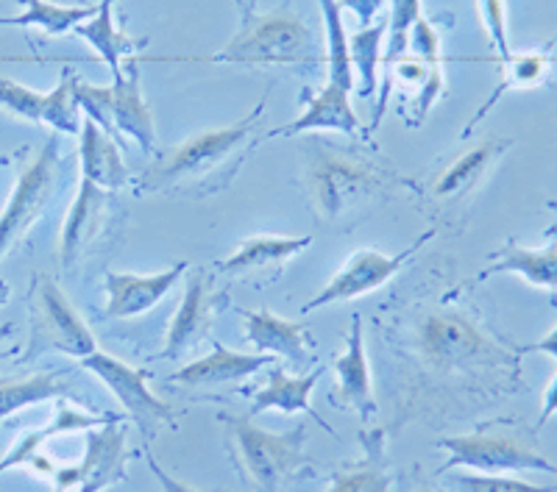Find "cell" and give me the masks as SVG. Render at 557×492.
I'll return each instance as SVG.
<instances>
[{"label":"cell","mask_w":557,"mask_h":492,"mask_svg":"<svg viewBox=\"0 0 557 492\" xmlns=\"http://www.w3.org/2000/svg\"><path fill=\"white\" fill-rule=\"evenodd\" d=\"M268 96L262 98L251 114L243 121L223 128L193 134L173 151L157 156L137 181V195H157V192H173V195H212L226 190L232 178L240 173L248 153L260 146L262 114H265Z\"/></svg>","instance_id":"cell-1"},{"label":"cell","mask_w":557,"mask_h":492,"mask_svg":"<svg viewBox=\"0 0 557 492\" xmlns=\"http://www.w3.org/2000/svg\"><path fill=\"white\" fill-rule=\"evenodd\" d=\"M305 192L321 223L335 226L368 203L393 190H410L412 184L360 148L341 146L332 139L310 137L301 148Z\"/></svg>","instance_id":"cell-2"},{"label":"cell","mask_w":557,"mask_h":492,"mask_svg":"<svg viewBox=\"0 0 557 492\" xmlns=\"http://www.w3.org/2000/svg\"><path fill=\"white\" fill-rule=\"evenodd\" d=\"M412 348L426 370L437 376H485L510 373L519 379V348L505 345L482 326V320L460 306L437 303L416 320Z\"/></svg>","instance_id":"cell-3"},{"label":"cell","mask_w":557,"mask_h":492,"mask_svg":"<svg viewBox=\"0 0 557 492\" xmlns=\"http://www.w3.org/2000/svg\"><path fill=\"white\" fill-rule=\"evenodd\" d=\"M240 28L212 56L182 59V62L240 64V67H287L293 73L315 76L323 64L315 31L293 7L262 12L257 0H237Z\"/></svg>","instance_id":"cell-4"},{"label":"cell","mask_w":557,"mask_h":492,"mask_svg":"<svg viewBox=\"0 0 557 492\" xmlns=\"http://www.w3.org/2000/svg\"><path fill=\"white\" fill-rule=\"evenodd\" d=\"M228 434V451L240 470L243 481L253 492H278L285 487L287 479L301 474L310 459L305 454L307 445V424H296L285 434H273V431L253 426V417L218 415Z\"/></svg>","instance_id":"cell-5"},{"label":"cell","mask_w":557,"mask_h":492,"mask_svg":"<svg viewBox=\"0 0 557 492\" xmlns=\"http://www.w3.org/2000/svg\"><path fill=\"white\" fill-rule=\"evenodd\" d=\"M437 445L449 454L441 474H449L455 467H469V470H480L485 476L521 474V470L557 476L555 462L541 454L535 431L513 424V420L482 424L469 434L444 437V440H437Z\"/></svg>","instance_id":"cell-6"},{"label":"cell","mask_w":557,"mask_h":492,"mask_svg":"<svg viewBox=\"0 0 557 492\" xmlns=\"http://www.w3.org/2000/svg\"><path fill=\"white\" fill-rule=\"evenodd\" d=\"M28 310H32V335L23 359H34L48 351L84 359L98 351L96 335L89 331L87 323L73 310V303L51 276H34Z\"/></svg>","instance_id":"cell-7"},{"label":"cell","mask_w":557,"mask_h":492,"mask_svg":"<svg viewBox=\"0 0 557 492\" xmlns=\"http://www.w3.org/2000/svg\"><path fill=\"white\" fill-rule=\"evenodd\" d=\"M59 134H51L42 151L20 171L14 192L0 215V260L17 245L42 217L45 206L51 203L59 184Z\"/></svg>","instance_id":"cell-8"},{"label":"cell","mask_w":557,"mask_h":492,"mask_svg":"<svg viewBox=\"0 0 557 492\" xmlns=\"http://www.w3.org/2000/svg\"><path fill=\"white\" fill-rule=\"evenodd\" d=\"M78 362H82L84 370L96 373L101 384L117 398V404L126 409L128 420L139 429L146 449L151 445L162 426L176 424V412L151 390L146 370H137V367L114 359L109 354H101V351L84 356Z\"/></svg>","instance_id":"cell-9"},{"label":"cell","mask_w":557,"mask_h":492,"mask_svg":"<svg viewBox=\"0 0 557 492\" xmlns=\"http://www.w3.org/2000/svg\"><path fill=\"white\" fill-rule=\"evenodd\" d=\"M128 451V426L123 420L87 429V449L78 465L53 467V490L67 492H101L107 487L126 479V465L132 459Z\"/></svg>","instance_id":"cell-10"},{"label":"cell","mask_w":557,"mask_h":492,"mask_svg":"<svg viewBox=\"0 0 557 492\" xmlns=\"http://www.w3.org/2000/svg\"><path fill=\"white\" fill-rule=\"evenodd\" d=\"M435 234L437 228H430V231L421 234L412 245H407L405 251L399 253H393V256H387V253H380V251H357L355 256H351V260L335 273V278H332L330 285L323 287L310 303L301 306V315H310V312L323 310V306H332V303H341V301H351V298L368 295V292L385 287L387 281H391L401 267H405V262L410 260V256H416L418 248H424Z\"/></svg>","instance_id":"cell-11"},{"label":"cell","mask_w":557,"mask_h":492,"mask_svg":"<svg viewBox=\"0 0 557 492\" xmlns=\"http://www.w3.org/2000/svg\"><path fill=\"white\" fill-rule=\"evenodd\" d=\"M226 306V292H218L209 285V276L198 267L187 273L182 303L168 328V342L162 351V359H182L187 351L201 345L215 326L218 315Z\"/></svg>","instance_id":"cell-12"},{"label":"cell","mask_w":557,"mask_h":492,"mask_svg":"<svg viewBox=\"0 0 557 492\" xmlns=\"http://www.w3.org/2000/svg\"><path fill=\"white\" fill-rule=\"evenodd\" d=\"M114 215V198L112 192L101 190L96 184L82 178V190L76 201L70 206L67 220L62 228V248H59V260L64 270H73L78 262L87 256L92 248L101 242L107 228L112 226Z\"/></svg>","instance_id":"cell-13"},{"label":"cell","mask_w":557,"mask_h":492,"mask_svg":"<svg viewBox=\"0 0 557 492\" xmlns=\"http://www.w3.org/2000/svg\"><path fill=\"white\" fill-rule=\"evenodd\" d=\"M187 270H190L187 262H178L171 270L153 273V276H132V273L107 270L103 273V287H107L103 317L123 320V317H139L143 312L153 310Z\"/></svg>","instance_id":"cell-14"},{"label":"cell","mask_w":557,"mask_h":492,"mask_svg":"<svg viewBox=\"0 0 557 492\" xmlns=\"http://www.w3.org/2000/svg\"><path fill=\"white\" fill-rule=\"evenodd\" d=\"M301 103H305V112L298 114L296 121L287 123L282 128H273L262 139L273 137H301V134L310 131H341L346 137H357L362 131L360 117L348 103V89L337 87V84L326 81V87L312 96L310 89L301 92Z\"/></svg>","instance_id":"cell-15"},{"label":"cell","mask_w":557,"mask_h":492,"mask_svg":"<svg viewBox=\"0 0 557 492\" xmlns=\"http://www.w3.org/2000/svg\"><path fill=\"white\" fill-rule=\"evenodd\" d=\"M121 78H112V123L114 131L123 137H132L146 156H157V128H153V114L148 106L143 87H139V59L128 56L123 64ZM126 142V139H123Z\"/></svg>","instance_id":"cell-16"},{"label":"cell","mask_w":557,"mask_h":492,"mask_svg":"<svg viewBox=\"0 0 557 492\" xmlns=\"http://www.w3.org/2000/svg\"><path fill=\"white\" fill-rule=\"evenodd\" d=\"M510 148H513L510 137H487L476 142L474 148H469L466 153L451 159V164H446L444 173L432 181V195L444 203L469 198L491 176V171Z\"/></svg>","instance_id":"cell-17"},{"label":"cell","mask_w":557,"mask_h":492,"mask_svg":"<svg viewBox=\"0 0 557 492\" xmlns=\"http://www.w3.org/2000/svg\"><path fill=\"white\" fill-rule=\"evenodd\" d=\"M246 317V342L257 351V354L285 356L296 370H305L310 365V328L301 320H285L276 317L273 312L260 310L243 312Z\"/></svg>","instance_id":"cell-18"},{"label":"cell","mask_w":557,"mask_h":492,"mask_svg":"<svg viewBox=\"0 0 557 492\" xmlns=\"http://www.w3.org/2000/svg\"><path fill=\"white\" fill-rule=\"evenodd\" d=\"M310 245V234H305V237H251V240L240 242V248L228 260L218 262L215 270L240 278L268 276V281H271L293 256H298Z\"/></svg>","instance_id":"cell-19"},{"label":"cell","mask_w":557,"mask_h":492,"mask_svg":"<svg viewBox=\"0 0 557 492\" xmlns=\"http://www.w3.org/2000/svg\"><path fill=\"white\" fill-rule=\"evenodd\" d=\"M337 395L346 406L360 415L362 424H371L376 415V401L371 392V367L366 356V337H362V315H351V328L346 337V351L335 362Z\"/></svg>","instance_id":"cell-20"},{"label":"cell","mask_w":557,"mask_h":492,"mask_svg":"<svg viewBox=\"0 0 557 492\" xmlns=\"http://www.w3.org/2000/svg\"><path fill=\"white\" fill-rule=\"evenodd\" d=\"M276 362L271 354H237L226 345L215 342V348L207 356H198L190 365H184L171 376L176 387H209V384H228V381H243L253 373L265 370Z\"/></svg>","instance_id":"cell-21"},{"label":"cell","mask_w":557,"mask_h":492,"mask_svg":"<svg viewBox=\"0 0 557 492\" xmlns=\"http://www.w3.org/2000/svg\"><path fill=\"white\" fill-rule=\"evenodd\" d=\"M321 373H323V367H315V370L307 373V376H296V373H287L285 367L271 365L265 387L253 392V406H251V415L248 417H257V415H262V412H282V415H296V412H305V415H310L318 426H323L326 431H332L330 424H326V420H323V417L318 415L310 404V395H312V390H315L318 379H321Z\"/></svg>","instance_id":"cell-22"},{"label":"cell","mask_w":557,"mask_h":492,"mask_svg":"<svg viewBox=\"0 0 557 492\" xmlns=\"http://www.w3.org/2000/svg\"><path fill=\"white\" fill-rule=\"evenodd\" d=\"M555 45H557V34L549 39L546 45H541L539 51H527V53H513V56L502 62V81L496 84V89L491 92L485 103L476 109V114L469 121V126L462 128V137H469L476 126L487 117V112L502 101V96L507 92H516V89H535L541 84L549 81L552 67H555L557 56H555Z\"/></svg>","instance_id":"cell-23"},{"label":"cell","mask_w":557,"mask_h":492,"mask_svg":"<svg viewBox=\"0 0 557 492\" xmlns=\"http://www.w3.org/2000/svg\"><path fill=\"white\" fill-rule=\"evenodd\" d=\"M491 276H519L535 290L555 295L557 292V245L549 248H524L516 240H507L487 256V267L480 273V281Z\"/></svg>","instance_id":"cell-24"},{"label":"cell","mask_w":557,"mask_h":492,"mask_svg":"<svg viewBox=\"0 0 557 492\" xmlns=\"http://www.w3.org/2000/svg\"><path fill=\"white\" fill-rule=\"evenodd\" d=\"M362 456L332 474L326 492H391L393 474L387 459L385 429H366L360 434Z\"/></svg>","instance_id":"cell-25"},{"label":"cell","mask_w":557,"mask_h":492,"mask_svg":"<svg viewBox=\"0 0 557 492\" xmlns=\"http://www.w3.org/2000/svg\"><path fill=\"white\" fill-rule=\"evenodd\" d=\"M82 178L101 190L114 192L128 184V167L121 146L101 126L84 117L82 123Z\"/></svg>","instance_id":"cell-26"},{"label":"cell","mask_w":557,"mask_h":492,"mask_svg":"<svg viewBox=\"0 0 557 492\" xmlns=\"http://www.w3.org/2000/svg\"><path fill=\"white\" fill-rule=\"evenodd\" d=\"M114 0H101L98 3L96 17H89L87 23L73 28V34L82 39H87L89 48L96 51V56L112 70V78L123 76V59L134 56L137 51L148 48V39H132L126 31L114 26V14H112Z\"/></svg>","instance_id":"cell-27"},{"label":"cell","mask_w":557,"mask_h":492,"mask_svg":"<svg viewBox=\"0 0 557 492\" xmlns=\"http://www.w3.org/2000/svg\"><path fill=\"white\" fill-rule=\"evenodd\" d=\"M17 3L26 12L17 14V17H0V26L39 28L48 37H62V34L87 23L89 17H96L98 12V7H92V3H84V7H59L51 0H17Z\"/></svg>","instance_id":"cell-28"},{"label":"cell","mask_w":557,"mask_h":492,"mask_svg":"<svg viewBox=\"0 0 557 492\" xmlns=\"http://www.w3.org/2000/svg\"><path fill=\"white\" fill-rule=\"evenodd\" d=\"M70 392L73 390H70V381H64V373H32L20 379H0V420H7L9 415L26 406L67 398Z\"/></svg>","instance_id":"cell-29"},{"label":"cell","mask_w":557,"mask_h":492,"mask_svg":"<svg viewBox=\"0 0 557 492\" xmlns=\"http://www.w3.org/2000/svg\"><path fill=\"white\" fill-rule=\"evenodd\" d=\"M323 14V34H326V64H330V81L337 87H355V67H351V51H348V34L343 26L341 0H318Z\"/></svg>","instance_id":"cell-30"},{"label":"cell","mask_w":557,"mask_h":492,"mask_svg":"<svg viewBox=\"0 0 557 492\" xmlns=\"http://www.w3.org/2000/svg\"><path fill=\"white\" fill-rule=\"evenodd\" d=\"M387 37V20H376L371 26L360 28L348 37V51H351V67L360 76L357 96L362 101L376 96V70L382 64V39Z\"/></svg>","instance_id":"cell-31"},{"label":"cell","mask_w":557,"mask_h":492,"mask_svg":"<svg viewBox=\"0 0 557 492\" xmlns=\"http://www.w3.org/2000/svg\"><path fill=\"white\" fill-rule=\"evenodd\" d=\"M76 70L64 67L57 87H53L51 92H45L42 123H48L57 134H70V137H78L84 123L82 106H78L76 98Z\"/></svg>","instance_id":"cell-32"},{"label":"cell","mask_w":557,"mask_h":492,"mask_svg":"<svg viewBox=\"0 0 557 492\" xmlns=\"http://www.w3.org/2000/svg\"><path fill=\"white\" fill-rule=\"evenodd\" d=\"M421 17V0H393V12L387 17V48H382V70L399 62L407 53L410 28Z\"/></svg>","instance_id":"cell-33"},{"label":"cell","mask_w":557,"mask_h":492,"mask_svg":"<svg viewBox=\"0 0 557 492\" xmlns=\"http://www.w3.org/2000/svg\"><path fill=\"white\" fill-rule=\"evenodd\" d=\"M0 109L28 123H42L45 112V92L17 84L12 78L0 76Z\"/></svg>","instance_id":"cell-34"},{"label":"cell","mask_w":557,"mask_h":492,"mask_svg":"<svg viewBox=\"0 0 557 492\" xmlns=\"http://www.w3.org/2000/svg\"><path fill=\"white\" fill-rule=\"evenodd\" d=\"M451 492H555V487L527 484V481L502 479V476H451Z\"/></svg>","instance_id":"cell-35"},{"label":"cell","mask_w":557,"mask_h":492,"mask_svg":"<svg viewBox=\"0 0 557 492\" xmlns=\"http://www.w3.org/2000/svg\"><path fill=\"white\" fill-rule=\"evenodd\" d=\"M480 12L496 56H499V62H507V59L513 56V51H510V39H507L505 0H480Z\"/></svg>","instance_id":"cell-36"},{"label":"cell","mask_w":557,"mask_h":492,"mask_svg":"<svg viewBox=\"0 0 557 492\" xmlns=\"http://www.w3.org/2000/svg\"><path fill=\"white\" fill-rule=\"evenodd\" d=\"M407 51H410L412 56L424 59V62H430V64L444 62V56H441V34L435 31V26H432L426 17H418L416 26L410 28V42H407Z\"/></svg>","instance_id":"cell-37"},{"label":"cell","mask_w":557,"mask_h":492,"mask_svg":"<svg viewBox=\"0 0 557 492\" xmlns=\"http://www.w3.org/2000/svg\"><path fill=\"white\" fill-rule=\"evenodd\" d=\"M146 459H148V467H151V474L157 476V481L162 484V490L165 492H212V490H201V487L187 484V481H182V479H176L173 474H168L165 467L159 465L157 456H153L148 449H146ZM215 492H226V490H215Z\"/></svg>","instance_id":"cell-38"},{"label":"cell","mask_w":557,"mask_h":492,"mask_svg":"<svg viewBox=\"0 0 557 492\" xmlns=\"http://www.w3.org/2000/svg\"><path fill=\"white\" fill-rule=\"evenodd\" d=\"M341 7L351 9V12L357 14V20H360V26L366 28V26H371L376 14L382 12L385 0H341Z\"/></svg>","instance_id":"cell-39"},{"label":"cell","mask_w":557,"mask_h":492,"mask_svg":"<svg viewBox=\"0 0 557 492\" xmlns=\"http://www.w3.org/2000/svg\"><path fill=\"white\" fill-rule=\"evenodd\" d=\"M519 354L521 356H524V354H549L552 359L557 362V326L552 328L549 335L541 337L539 342H532V345H521Z\"/></svg>","instance_id":"cell-40"},{"label":"cell","mask_w":557,"mask_h":492,"mask_svg":"<svg viewBox=\"0 0 557 492\" xmlns=\"http://www.w3.org/2000/svg\"><path fill=\"white\" fill-rule=\"evenodd\" d=\"M557 415V373H555V379L549 381V387H546L544 392V406H541V417H539V429L541 426H546V420L549 417Z\"/></svg>","instance_id":"cell-41"},{"label":"cell","mask_w":557,"mask_h":492,"mask_svg":"<svg viewBox=\"0 0 557 492\" xmlns=\"http://www.w3.org/2000/svg\"><path fill=\"white\" fill-rule=\"evenodd\" d=\"M9 298H12V287H9L7 281H0V306L9 303Z\"/></svg>","instance_id":"cell-42"},{"label":"cell","mask_w":557,"mask_h":492,"mask_svg":"<svg viewBox=\"0 0 557 492\" xmlns=\"http://www.w3.org/2000/svg\"><path fill=\"white\" fill-rule=\"evenodd\" d=\"M9 331H12V326H9V323H0V342L7 340Z\"/></svg>","instance_id":"cell-43"},{"label":"cell","mask_w":557,"mask_h":492,"mask_svg":"<svg viewBox=\"0 0 557 492\" xmlns=\"http://www.w3.org/2000/svg\"><path fill=\"white\" fill-rule=\"evenodd\" d=\"M549 206H552V209H557V203H549ZM546 234H557V223H555V226H552L549 231H546Z\"/></svg>","instance_id":"cell-44"},{"label":"cell","mask_w":557,"mask_h":492,"mask_svg":"<svg viewBox=\"0 0 557 492\" xmlns=\"http://www.w3.org/2000/svg\"><path fill=\"white\" fill-rule=\"evenodd\" d=\"M9 164V156H0V167H7Z\"/></svg>","instance_id":"cell-45"},{"label":"cell","mask_w":557,"mask_h":492,"mask_svg":"<svg viewBox=\"0 0 557 492\" xmlns=\"http://www.w3.org/2000/svg\"><path fill=\"white\" fill-rule=\"evenodd\" d=\"M421 492H430V490H421Z\"/></svg>","instance_id":"cell-46"}]
</instances>
